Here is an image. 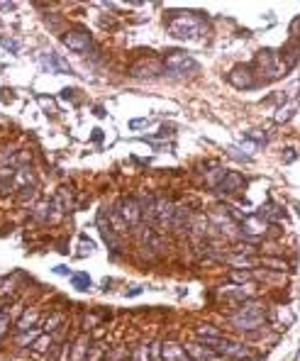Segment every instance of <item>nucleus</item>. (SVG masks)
Returning <instances> with one entry per match:
<instances>
[{
	"mask_svg": "<svg viewBox=\"0 0 300 361\" xmlns=\"http://www.w3.org/2000/svg\"><path fill=\"white\" fill-rule=\"evenodd\" d=\"M266 317H269V312H266L264 303H259V300H246L239 310H234V312L229 315V325H232L234 330H239V332L256 334V332L266 325Z\"/></svg>",
	"mask_w": 300,
	"mask_h": 361,
	"instance_id": "obj_1",
	"label": "nucleus"
},
{
	"mask_svg": "<svg viewBox=\"0 0 300 361\" xmlns=\"http://www.w3.org/2000/svg\"><path fill=\"white\" fill-rule=\"evenodd\" d=\"M205 32V20L193 15V12H183L176 10L173 20L168 22V34L176 39H195Z\"/></svg>",
	"mask_w": 300,
	"mask_h": 361,
	"instance_id": "obj_2",
	"label": "nucleus"
},
{
	"mask_svg": "<svg viewBox=\"0 0 300 361\" xmlns=\"http://www.w3.org/2000/svg\"><path fill=\"white\" fill-rule=\"evenodd\" d=\"M164 66H166V71L173 73V76H191V73H195L200 69L198 61L188 52H183V49H171L166 54V59H164Z\"/></svg>",
	"mask_w": 300,
	"mask_h": 361,
	"instance_id": "obj_3",
	"label": "nucleus"
},
{
	"mask_svg": "<svg viewBox=\"0 0 300 361\" xmlns=\"http://www.w3.org/2000/svg\"><path fill=\"white\" fill-rule=\"evenodd\" d=\"M254 73L259 71L264 78H278L283 73V66H281V59L273 49H261L254 59Z\"/></svg>",
	"mask_w": 300,
	"mask_h": 361,
	"instance_id": "obj_4",
	"label": "nucleus"
},
{
	"mask_svg": "<svg viewBox=\"0 0 300 361\" xmlns=\"http://www.w3.org/2000/svg\"><path fill=\"white\" fill-rule=\"evenodd\" d=\"M64 44H66L71 52H76V54H88V52L93 49V37H90L88 29L76 27V29H69V32L64 34Z\"/></svg>",
	"mask_w": 300,
	"mask_h": 361,
	"instance_id": "obj_5",
	"label": "nucleus"
},
{
	"mask_svg": "<svg viewBox=\"0 0 300 361\" xmlns=\"http://www.w3.org/2000/svg\"><path fill=\"white\" fill-rule=\"evenodd\" d=\"M173 215H176L173 203L166 200V198H159L156 205H154V222H156V229H159V232H166V229L171 227V222H173Z\"/></svg>",
	"mask_w": 300,
	"mask_h": 361,
	"instance_id": "obj_6",
	"label": "nucleus"
},
{
	"mask_svg": "<svg viewBox=\"0 0 300 361\" xmlns=\"http://www.w3.org/2000/svg\"><path fill=\"white\" fill-rule=\"evenodd\" d=\"M164 71H166V66L159 59H142L130 66V76H135V78H159Z\"/></svg>",
	"mask_w": 300,
	"mask_h": 361,
	"instance_id": "obj_7",
	"label": "nucleus"
},
{
	"mask_svg": "<svg viewBox=\"0 0 300 361\" xmlns=\"http://www.w3.org/2000/svg\"><path fill=\"white\" fill-rule=\"evenodd\" d=\"M227 78H229V83H232L237 90H246V88H251V85L256 83V81H254V69H251V66H244V64L234 66Z\"/></svg>",
	"mask_w": 300,
	"mask_h": 361,
	"instance_id": "obj_8",
	"label": "nucleus"
},
{
	"mask_svg": "<svg viewBox=\"0 0 300 361\" xmlns=\"http://www.w3.org/2000/svg\"><path fill=\"white\" fill-rule=\"evenodd\" d=\"M120 213H122V217H125L127 227H139L142 220H144V215H142V205H139V198H125Z\"/></svg>",
	"mask_w": 300,
	"mask_h": 361,
	"instance_id": "obj_9",
	"label": "nucleus"
},
{
	"mask_svg": "<svg viewBox=\"0 0 300 361\" xmlns=\"http://www.w3.org/2000/svg\"><path fill=\"white\" fill-rule=\"evenodd\" d=\"M246 186V178L242 176V173H237V171H229V173H225L220 181H218V191L220 193H227V195H234V193H239L242 188Z\"/></svg>",
	"mask_w": 300,
	"mask_h": 361,
	"instance_id": "obj_10",
	"label": "nucleus"
},
{
	"mask_svg": "<svg viewBox=\"0 0 300 361\" xmlns=\"http://www.w3.org/2000/svg\"><path fill=\"white\" fill-rule=\"evenodd\" d=\"M39 64H42V69H44V71L74 73V71H71V66H69V61H66L64 56H59L56 52H44V54L39 56Z\"/></svg>",
	"mask_w": 300,
	"mask_h": 361,
	"instance_id": "obj_11",
	"label": "nucleus"
},
{
	"mask_svg": "<svg viewBox=\"0 0 300 361\" xmlns=\"http://www.w3.org/2000/svg\"><path fill=\"white\" fill-rule=\"evenodd\" d=\"M159 357L161 361H186V349L176 342H164L159 349Z\"/></svg>",
	"mask_w": 300,
	"mask_h": 361,
	"instance_id": "obj_12",
	"label": "nucleus"
},
{
	"mask_svg": "<svg viewBox=\"0 0 300 361\" xmlns=\"http://www.w3.org/2000/svg\"><path fill=\"white\" fill-rule=\"evenodd\" d=\"M195 337H198V339H220V337H222V332H220L215 325L200 322V325L195 327Z\"/></svg>",
	"mask_w": 300,
	"mask_h": 361,
	"instance_id": "obj_13",
	"label": "nucleus"
},
{
	"mask_svg": "<svg viewBox=\"0 0 300 361\" xmlns=\"http://www.w3.org/2000/svg\"><path fill=\"white\" fill-rule=\"evenodd\" d=\"M261 264H264L269 271H278V274H283V271H288V269H291V264H288L286 259H276V256H264V259H261Z\"/></svg>",
	"mask_w": 300,
	"mask_h": 361,
	"instance_id": "obj_14",
	"label": "nucleus"
},
{
	"mask_svg": "<svg viewBox=\"0 0 300 361\" xmlns=\"http://www.w3.org/2000/svg\"><path fill=\"white\" fill-rule=\"evenodd\" d=\"M293 115H296V105L291 103V105H281L273 120H276V125H283V122H288V120H291Z\"/></svg>",
	"mask_w": 300,
	"mask_h": 361,
	"instance_id": "obj_15",
	"label": "nucleus"
},
{
	"mask_svg": "<svg viewBox=\"0 0 300 361\" xmlns=\"http://www.w3.org/2000/svg\"><path fill=\"white\" fill-rule=\"evenodd\" d=\"M261 217H264V220H283V217H286V210L278 208V205H264Z\"/></svg>",
	"mask_w": 300,
	"mask_h": 361,
	"instance_id": "obj_16",
	"label": "nucleus"
},
{
	"mask_svg": "<svg viewBox=\"0 0 300 361\" xmlns=\"http://www.w3.org/2000/svg\"><path fill=\"white\" fill-rule=\"evenodd\" d=\"M246 139L254 142L256 146H261V144L269 142V132H264V130H249V132H246Z\"/></svg>",
	"mask_w": 300,
	"mask_h": 361,
	"instance_id": "obj_17",
	"label": "nucleus"
},
{
	"mask_svg": "<svg viewBox=\"0 0 300 361\" xmlns=\"http://www.w3.org/2000/svg\"><path fill=\"white\" fill-rule=\"evenodd\" d=\"M34 322H37V312H34V310H27V315L17 322V330H20V332H25V330H29Z\"/></svg>",
	"mask_w": 300,
	"mask_h": 361,
	"instance_id": "obj_18",
	"label": "nucleus"
},
{
	"mask_svg": "<svg viewBox=\"0 0 300 361\" xmlns=\"http://www.w3.org/2000/svg\"><path fill=\"white\" fill-rule=\"evenodd\" d=\"M71 281H74V286L78 290H88V286H90V276L88 274H71Z\"/></svg>",
	"mask_w": 300,
	"mask_h": 361,
	"instance_id": "obj_19",
	"label": "nucleus"
},
{
	"mask_svg": "<svg viewBox=\"0 0 300 361\" xmlns=\"http://www.w3.org/2000/svg\"><path fill=\"white\" fill-rule=\"evenodd\" d=\"M132 361H151L149 344H142V347H137V349H135V354H132Z\"/></svg>",
	"mask_w": 300,
	"mask_h": 361,
	"instance_id": "obj_20",
	"label": "nucleus"
},
{
	"mask_svg": "<svg viewBox=\"0 0 300 361\" xmlns=\"http://www.w3.org/2000/svg\"><path fill=\"white\" fill-rule=\"evenodd\" d=\"M229 264H234V269H251L254 266V261L249 259V256H232V259H227Z\"/></svg>",
	"mask_w": 300,
	"mask_h": 361,
	"instance_id": "obj_21",
	"label": "nucleus"
},
{
	"mask_svg": "<svg viewBox=\"0 0 300 361\" xmlns=\"http://www.w3.org/2000/svg\"><path fill=\"white\" fill-rule=\"evenodd\" d=\"M227 154H229L232 159H237V161H249V159H251V156H246L244 151H239V146H234V144L227 146Z\"/></svg>",
	"mask_w": 300,
	"mask_h": 361,
	"instance_id": "obj_22",
	"label": "nucleus"
},
{
	"mask_svg": "<svg viewBox=\"0 0 300 361\" xmlns=\"http://www.w3.org/2000/svg\"><path fill=\"white\" fill-rule=\"evenodd\" d=\"M61 322H64V315H61V312L52 315V317L47 320V332H54V330H56V327H59Z\"/></svg>",
	"mask_w": 300,
	"mask_h": 361,
	"instance_id": "obj_23",
	"label": "nucleus"
},
{
	"mask_svg": "<svg viewBox=\"0 0 300 361\" xmlns=\"http://www.w3.org/2000/svg\"><path fill=\"white\" fill-rule=\"evenodd\" d=\"M0 44H2L10 54H17V52H20V44H17V42H12V39H7V37H0Z\"/></svg>",
	"mask_w": 300,
	"mask_h": 361,
	"instance_id": "obj_24",
	"label": "nucleus"
},
{
	"mask_svg": "<svg viewBox=\"0 0 300 361\" xmlns=\"http://www.w3.org/2000/svg\"><path fill=\"white\" fill-rule=\"evenodd\" d=\"M286 95H300V81H296V83H291V85H288Z\"/></svg>",
	"mask_w": 300,
	"mask_h": 361,
	"instance_id": "obj_25",
	"label": "nucleus"
},
{
	"mask_svg": "<svg viewBox=\"0 0 300 361\" xmlns=\"http://www.w3.org/2000/svg\"><path fill=\"white\" fill-rule=\"evenodd\" d=\"M144 125H147V120H130V130H139Z\"/></svg>",
	"mask_w": 300,
	"mask_h": 361,
	"instance_id": "obj_26",
	"label": "nucleus"
},
{
	"mask_svg": "<svg viewBox=\"0 0 300 361\" xmlns=\"http://www.w3.org/2000/svg\"><path fill=\"white\" fill-rule=\"evenodd\" d=\"M37 334H39V330H32V332H27V334L22 337V344H27V342H32V339H34Z\"/></svg>",
	"mask_w": 300,
	"mask_h": 361,
	"instance_id": "obj_27",
	"label": "nucleus"
},
{
	"mask_svg": "<svg viewBox=\"0 0 300 361\" xmlns=\"http://www.w3.org/2000/svg\"><path fill=\"white\" fill-rule=\"evenodd\" d=\"M232 278H234V281H239V283H244V281H249L251 276H249V274H232Z\"/></svg>",
	"mask_w": 300,
	"mask_h": 361,
	"instance_id": "obj_28",
	"label": "nucleus"
},
{
	"mask_svg": "<svg viewBox=\"0 0 300 361\" xmlns=\"http://www.w3.org/2000/svg\"><path fill=\"white\" fill-rule=\"evenodd\" d=\"M283 159H286V161H296L298 154H296V151H283Z\"/></svg>",
	"mask_w": 300,
	"mask_h": 361,
	"instance_id": "obj_29",
	"label": "nucleus"
},
{
	"mask_svg": "<svg viewBox=\"0 0 300 361\" xmlns=\"http://www.w3.org/2000/svg\"><path fill=\"white\" fill-rule=\"evenodd\" d=\"M54 271H56V274H61V276H66V274H69V269H66V266H56Z\"/></svg>",
	"mask_w": 300,
	"mask_h": 361,
	"instance_id": "obj_30",
	"label": "nucleus"
},
{
	"mask_svg": "<svg viewBox=\"0 0 300 361\" xmlns=\"http://www.w3.org/2000/svg\"><path fill=\"white\" fill-rule=\"evenodd\" d=\"M61 95H64V98H71V95H74V88H64V93H61Z\"/></svg>",
	"mask_w": 300,
	"mask_h": 361,
	"instance_id": "obj_31",
	"label": "nucleus"
},
{
	"mask_svg": "<svg viewBox=\"0 0 300 361\" xmlns=\"http://www.w3.org/2000/svg\"><path fill=\"white\" fill-rule=\"evenodd\" d=\"M93 139H95V142H103V132H100V130H95V135H93Z\"/></svg>",
	"mask_w": 300,
	"mask_h": 361,
	"instance_id": "obj_32",
	"label": "nucleus"
},
{
	"mask_svg": "<svg viewBox=\"0 0 300 361\" xmlns=\"http://www.w3.org/2000/svg\"><path fill=\"white\" fill-rule=\"evenodd\" d=\"M12 7H15L12 2H0V10H12Z\"/></svg>",
	"mask_w": 300,
	"mask_h": 361,
	"instance_id": "obj_33",
	"label": "nucleus"
},
{
	"mask_svg": "<svg viewBox=\"0 0 300 361\" xmlns=\"http://www.w3.org/2000/svg\"><path fill=\"white\" fill-rule=\"evenodd\" d=\"M186 361H188V359H186Z\"/></svg>",
	"mask_w": 300,
	"mask_h": 361,
	"instance_id": "obj_34",
	"label": "nucleus"
}]
</instances>
